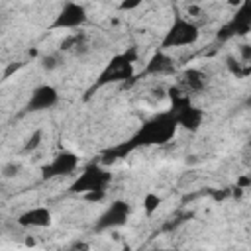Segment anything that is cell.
Here are the masks:
<instances>
[{
    "instance_id": "obj_1",
    "label": "cell",
    "mask_w": 251,
    "mask_h": 251,
    "mask_svg": "<svg viewBox=\"0 0 251 251\" xmlns=\"http://www.w3.org/2000/svg\"><path fill=\"white\" fill-rule=\"evenodd\" d=\"M176 129H178V122H176V116L173 110L155 114L153 118L143 122V126L135 131V135L129 139V143L124 145V149H131V147H139V145H165L175 137Z\"/></svg>"
},
{
    "instance_id": "obj_2",
    "label": "cell",
    "mask_w": 251,
    "mask_h": 251,
    "mask_svg": "<svg viewBox=\"0 0 251 251\" xmlns=\"http://www.w3.org/2000/svg\"><path fill=\"white\" fill-rule=\"evenodd\" d=\"M112 182V173L100 165V163H88L78 175L76 178L71 182V192L75 194H86L88 198H102L106 188Z\"/></svg>"
},
{
    "instance_id": "obj_3",
    "label": "cell",
    "mask_w": 251,
    "mask_h": 251,
    "mask_svg": "<svg viewBox=\"0 0 251 251\" xmlns=\"http://www.w3.org/2000/svg\"><path fill=\"white\" fill-rule=\"evenodd\" d=\"M200 37V29L198 25L190 20V18H184L180 14H176L171 22V25L167 27L165 35L161 37V51H169V49H176V47H188V45H194Z\"/></svg>"
},
{
    "instance_id": "obj_4",
    "label": "cell",
    "mask_w": 251,
    "mask_h": 251,
    "mask_svg": "<svg viewBox=\"0 0 251 251\" xmlns=\"http://www.w3.org/2000/svg\"><path fill=\"white\" fill-rule=\"evenodd\" d=\"M133 63H135V53H120L114 55L106 67L100 71L94 88L106 86V84H116V82H124L127 78L133 76Z\"/></svg>"
},
{
    "instance_id": "obj_5",
    "label": "cell",
    "mask_w": 251,
    "mask_h": 251,
    "mask_svg": "<svg viewBox=\"0 0 251 251\" xmlns=\"http://www.w3.org/2000/svg\"><path fill=\"white\" fill-rule=\"evenodd\" d=\"M88 20L86 8L78 2H65L61 10L53 16V22L49 24V29H76L84 25Z\"/></svg>"
},
{
    "instance_id": "obj_6",
    "label": "cell",
    "mask_w": 251,
    "mask_h": 251,
    "mask_svg": "<svg viewBox=\"0 0 251 251\" xmlns=\"http://www.w3.org/2000/svg\"><path fill=\"white\" fill-rule=\"evenodd\" d=\"M129 204L126 200H114L94 222V231H108L122 227L129 218Z\"/></svg>"
},
{
    "instance_id": "obj_7",
    "label": "cell",
    "mask_w": 251,
    "mask_h": 251,
    "mask_svg": "<svg viewBox=\"0 0 251 251\" xmlns=\"http://www.w3.org/2000/svg\"><path fill=\"white\" fill-rule=\"evenodd\" d=\"M78 167V155L73 151H59L43 169H41V176L43 178H57V176H69L76 171Z\"/></svg>"
},
{
    "instance_id": "obj_8",
    "label": "cell",
    "mask_w": 251,
    "mask_h": 251,
    "mask_svg": "<svg viewBox=\"0 0 251 251\" xmlns=\"http://www.w3.org/2000/svg\"><path fill=\"white\" fill-rule=\"evenodd\" d=\"M57 102H59L57 88L51 84H39L31 90L25 110L27 112H43V110H51L53 106H57Z\"/></svg>"
},
{
    "instance_id": "obj_9",
    "label": "cell",
    "mask_w": 251,
    "mask_h": 251,
    "mask_svg": "<svg viewBox=\"0 0 251 251\" xmlns=\"http://www.w3.org/2000/svg\"><path fill=\"white\" fill-rule=\"evenodd\" d=\"M16 224L27 229H43L53 224V214L45 206H33L16 218Z\"/></svg>"
},
{
    "instance_id": "obj_10",
    "label": "cell",
    "mask_w": 251,
    "mask_h": 251,
    "mask_svg": "<svg viewBox=\"0 0 251 251\" xmlns=\"http://www.w3.org/2000/svg\"><path fill=\"white\" fill-rule=\"evenodd\" d=\"M173 112H175V116H176L178 126H182V127H186V129H190V131H196V129L200 127V124H202V118H204L202 110H198V108L192 106L190 102L184 104V106H180V108H175Z\"/></svg>"
},
{
    "instance_id": "obj_11",
    "label": "cell",
    "mask_w": 251,
    "mask_h": 251,
    "mask_svg": "<svg viewBox=\"0 0 251 251\" xmlns=\"http://www.w3.org/2000/svg\"><path fill=\"white\" fill-rule=\"evenodd\" d=\"M206 82H208V76L200 69H186L180 75V90L184 94H188V92H200L206 86Z\"/></svg>"
},
{
    "instance_id": "obj_12",
    "label": "cell",
    "mask_w": 251,
    "mask_h": 251,
    "mask_svg": "<svg viewBox=\"0 0 251 251\" xmlns=\"http://www.w3.org/2000/svg\"><path fill=\"white\" fill-rule=\"evenodd\" d=\"M171 69H173V59L165 51H161V49L145 65V73L147 75H163V73H169Z\"/></svg>"
},
{
    "instance_id": "obj_13",
    "label": "cell",
    "mask_w": 251,
    "mask_h": 251,
    "mask_svg": "<svg viewBox=\"0 0 251 251\" xmlns=\"http://www.w3.org/2000/svg\"><path fill=\"white\" fill-rule=\"evenodd\" d=\"M161 202H163V198L157 192H147L143 196V210H145V214L147 216H153L157 212V208L161 206Z\"/></svg>"
},
{
    "instance_id": "obj_14",
    "label": "cell",
    "mask_w": 251,
    "mask_h": 251,
    "mask_svg": "<svg viewBox=\"0 0 251 251\" xmlns=\"http://www.w3.org/2000/svg\"><path fill=\"white\" fill-rule=\"evenodd\" d=\"M18 171H20V165H18L16 161H12V163L4 165L2 175H4V178H12V176H16V175H18Z\"/></svg>"
},
{
    "instance_id": "obj_15",
    "label": "cell",
    "mask_w": 251,
    "mask_h": 251,
    "mask_svg": "<svg viewBox=\"0 0 251 251\" xmlns=\"http://www.w3.org/2000/svg\"><path fill=\"white\" fill-rule=\"evenodd\" d=\"M39 139H41V129H37V131L27 139V143H25V147H24V149H25V151H33V149L39 145Z\"/></svg>"
},
{
    "instance_id": "obj_16",
    "label": "cell",
    "mask_w": 251,
    "mask_h": 251,
    "mask_svg": "<svg viewBox=\"0 0 251 251\" xmlns=\"http://www.w3.org/2000/svg\"><path fill=\"white\" fill-rule=\"evenodd\" d=\"M239 53H241V59L245 63H251V45H247V43L239 45Z\"/></svg>"
},
{
    "instance_id": "obj_17",
    "label": "cell",
    "mask_w": 251,
    "mask_h": 251,
    "mask_svg": "<svg viewBox=\"0 0 251 251\" xmlns=\"http://www.w3.org/2000/svg\"><path fill=\"white\" fill-rule=\"evenodd\" d=\"M43 67H45V69L57 67V59H55V57H45V59H43Z\"/></svg>"
},
{
    "instance_id": "obj_18",
    "label": "cell",
    "mask_w": 251,
    "mask_h": 251,
    "mask_svg": "<svg viewBox=\"0 0 251 251\" xmlns=\"http://www.w3.org/2000/svg\"><path fill=\"white\" fill-rule=\"evenodd\" d=\"M245 106H249V108H251V92H249V96H247V100H245Z\"/></svg>"
},
{
    "instance_id": "obj_19",
    "label": "cell",
    "mask_w": 251,
    "mask_h": 251,
    "mask_svg": "<svg viewBox=\"0 0 251 251\" xmlns=\"http://www.w3.org/2000/svg\"><path fill=\"white\" fill-rule=\"evenodd\" d=\"M249 147H251V139H249Z\"/></svg>"
},
{
    "instance_id": "obj_20",
    "label": "cell",
    "mask_w": 251,
    "mask_h": 251,
    "mask_svg": "<svg viewBox=\"0 0 251 251\" xmlns=\"http://www.w3.org/2000/svg\"><path fill=\"white\" fill-rule=\"evenodd\" d=\"M159 251H167V249H159Z\"/></svg>"
}]
</instances>
